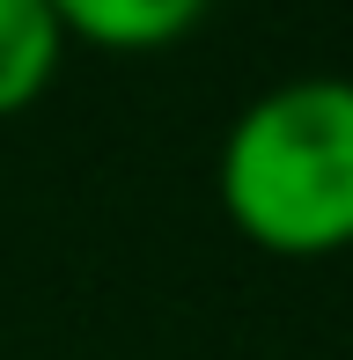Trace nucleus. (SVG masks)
<instances>
[{"label": "nucleus", "instance_id": "f257e3e1", "mask_svg": "<svg viewBox=\"0 0 353 360\" xmlns=\"http://www.w3.org/2000/svg\"><path fill=\"white\" fill-rule=\"evenodd\" d=\"M214 199L265 257L353 250V81L295 74L250 96L221 133Z\"/></svg>", "mask_w": 353, "mask_h": 360}, {"label": "nucleus", "instance_id": "f03ea898", "mask_svg": "<svg viewBox=\"0 0 353 360\" xmlns=\"http://www.w3.org/2000/svg\"><path fill=\"white\" fill-rule=\"evenodd\" d=\"M214 0H52L67 44H96V52H162V44L191 37Z\"/></svg>", "mask_w": 353, "mask_h": 360}, {"label": "nucleus", "instance_id": "7ed1b4c3", "mask_svg": "<svg viewBox=\"0 0 353 360\" xmlns=\"http://www.w3.org/2000/svg\"><path fill=\"white\" fill-rule=\"evenodd\" d=\"M67 59L52 0H0V118H23Z\"/></svg>", "mask_w": 353, "mask_h": 360}]
</instances>
